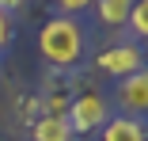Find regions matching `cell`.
Segmentation results:
<instances>
[{"instance_id":"12","label":"cell","mask_w":148,"mask_h":141,"mask_svg":"<svg viewBox=\"0 0 148 141\" xmlns=\"http://www.w3.org/2000/svg\"><path fill=\"white\" fill-rule=\"evenodd\" d=\"M23 4H27V0H0V12H8V15H12V12H19Z\"/></svg>"},{"instance_id":"2","label":"cell","mask_w":148,"mask_h":141,"mask_svg":"<svg viewBox=\"0 0 148 141\" xmlns=\"http://www.w3.org/2000/svg\"><path fill=\"white\" fill-rule=\"evenodd\" d=\"M110 118V111H106V99L99 92H84V95H72L69 111H65V122L72 133H95L103 130V122Z\"/></svg>"},{"instance_id":"5","label":"cell","mask_w":148,"mask_h":141,"mask_svg":"<svg viewBox=\"0 0 148 141\" xmlns=\"http://www.w3.org/2000/svg\"><path fill=\"white\" fill-rule=\"evenodd\" d=\"M103 141H148L144 122L129 118V115H110L103 122Z\"/></svg>"},{"instance_id":"11","label":"cell","mask_w":148,"mask_h":141,"mask_svg":"<svg viewBox=\"0 0 148 141\" xmlns=\"http://www.w3.org/2000/svg\"><path fill=\"white\" fill-rule=\"evenodd\" d=\"M12 35H15V19H12L8 12H0V53L8 50V42H12Z\"/></svg>"},{"instance_id":"4","label":"cell","mask_w":148,"mask_h":141,"mask_svg":"<svg viewBox=\"0 0 148 141\" xmlns=\"http://www.w3.org/2000/svg\"><path fill=\"white\" fill-rule=\"evenodd\" d=\"M118 107L125 111L129 118H140L148 111V73H133L125 80H118Z\"/></svg>"},{"instance_id":"7","label":"cell","mask_w":148,"mask_h":141,"mask_svg":"<svg viewBox=\"0 0 148 141\" xmlns=\"http://www.w3.org/2000/svg\"><path fill=\"white\" fill-rule=\"evenodd\" d=\"M129 12H133V0H95V15L106 27H125Z\"/></svg>"},{"instance_id":"10","label":"cell","mask_w":148,"mask_h":141,"mask_svg":"<svg viewBox=\"0 0 148 141\" xmlns=\"http://www.w3.org/2000/svg\"><path fill=\"white\" fill-rule=\"evenodd\" d=\"M53 4H57V12H61V15H80V12L91 8L95 0H53Z\"/></svg>"},{"instance_id":"6","label":"cell","mask_w":148,"mask_h":141,"mask_svg":"<svg viewBox=\"0 0 148 141\" xmlns=\"http://www.w3.org/2000/svg\"><path fill=\"white\" fill-rule=\"evenodd\" d=\"M31 137L34 141H76V133L69 130L65 115H38L31 122Z\"/></svg>"},{"instance_id":"9","label":"cell","mask_w":148,"mask_h":141,"mask_svg":"<svg viewBox=\"0 0 148 141\" xmlns=\"http://www.w3.org/2000/svg\"><path fill=\"white\" fill-rule=\"evenodd\" d=\"M125 27H129L137 38H144V35H148V0H133V12H129Z\"/></svg>"},{"instance_id":"8","label":"cell","mask_w":148,"mask_h":141,"mask_svg":"<svg viewBox=\"0 0 148 141\" xmlns=\"http://www.w3.org/2000/svg\"><path fill=\"white\" fill-rule=\"evenodd\" d=\"M38 103H42V115H65L69 103H72V92L65 84H53L46 95H38Z\"/></svg>"},{"instance_id":"3","label":"cell","mask_w":148,"mask_h":141,"mask_svg":"<svg viewBox=\"0 0 148 141\" xmlns=\"http://www.w3.org/2000/svg\"><path fill=\"white\" fill-rule=\"evenodd\" d=\"M95 65L106 76H114V80H125V76H133V73L144 69V53H140L137 42H114V46H106L95 57Z\"/></svg>"},{"instance_id":"1","label":"cell","mask_w":148,"mask_h":141,"mask_svg":"<svg viewBox=\"0 0 148 141\" xmlns=\"http://www.w3.org/2000/svg\"><path fill=\"white\" fill-rule=\"evenodd\" d=\"M38 53L49 69H76L87 57V31L76 15H53L38 31Z\"/></svg>"}]
</instances>
